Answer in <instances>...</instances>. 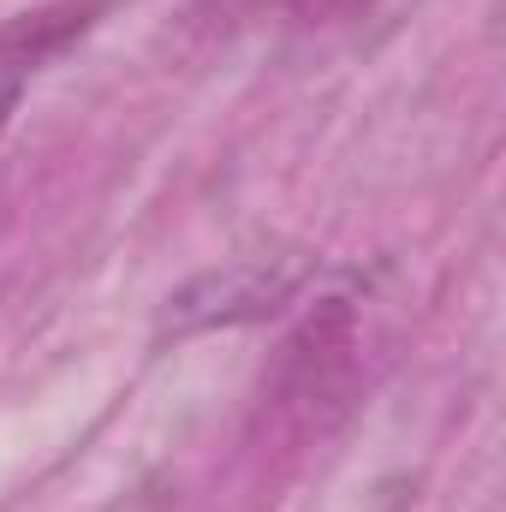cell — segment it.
<instances>
[{"instance_id":"6da1fadb","label":"cell","mask_w":506,"mask_h":512,"mask_svg":"<svg viewBox=\"0 0 506 512\" xmlns=\"http://www.w3.org/2000/svg\"><path fill=\"white\" fill-rule=\"evenodd\" d=\"M96 18H102V0H42L30 12L0 18V131L12 126L36 72L60 60Z\"/></svg>"}]
</instances>
